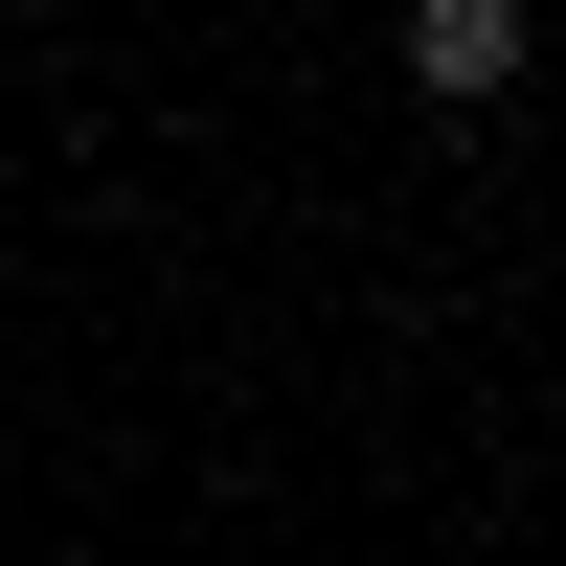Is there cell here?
I'll return each mask as SVG.
<instances>
[{
    "label": "cell",
    "instance_id": "obj_1",
    "mask_svg": "<svg viewBox=\"0 0 566 566\" xmlns=\"http://www.w3.org/2000/svg\"><path fill=\"white\" fill-rule=\"evenodd\" d=\"M522 69H544V23H522V0H408V91H431V114H499Z\"/></svg>",
    "mask_w": 566,
    "mask_h": 566
}]
</instances>
